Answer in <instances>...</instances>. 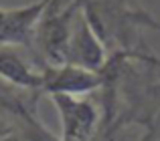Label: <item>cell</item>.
Here are the masks:
<instances>
[{
  "label": "cell",
  "mask_w": 160,
  "mask_h": 141,
  "mask_svg": "<svg viewBox=\"0 0 160 141\" xmlns=\"http://www.w3.org/2000/svg\"><path fill=\"white\" fill-rule=\"evenodd\" d=\"M81 12V0H49L35 26L32 52L43 65H65L67 47L75 18ZM39 67V69H41Z\"/></svg>",
  "instance_id": "1"
},
{
  "label": "cell",
  "mask_w": 160,
  "mask_h": 141,
  "mask_svg": "<svg viewBox=\"0 0 160 141\" xmlns=\"http://www.w3.org/2000/svg\"><path fill=\"white\" fill-rule=\"evenodd\" d=\"M106 85L102 70H89L77 65H43L41 67V93L81 97Z\"/></svg>",
  "instance_id": "2"
},
{
  "label": "cell",
  "mask_w": 160,
  "mask_h": 141,
  "mask_svg": "<svg viewBox=\"0 0 160 141\" xmlns=\"http://www.w3.org/2000/svg\"><path fill=\"white\" fill-rule=\"evenodd\" d=\"M61 119L59 141H91L95 139L99 113L93 101L73 95H51Z\"/></svg>",
  "instance_id": "3"
},
{
  "label": "cell",
  "mask_w": 160,
  "mask_h": 141,
  "mask_svg": "<svg viewBox=\"0 0 160 141\" xmlns=\"http://www.w3.org/2000/svg\"><path fill=\"white\" fill-rule=\"evenodd\" d=\"M109 57L106 51V44L99 39V34L93 30L91 22L83 10L75 18V26L71 32V40L67 47V59L65 65H77V67L89 69V70H103Z\"/></svg>",
  "instance_id": "4"
},
{
  "label": "cell",
  "mask_w": 160,
  "mask_h": 141,
  "mask_svg": "<svg viewBox=\"0 0 160 141\" xmlns=\"http://www.w3.org/2000/svg\"><path fill=\"white\" fill-rule=\"evenodd\" d=\"M0 79L20 89L41 93V69L32 67L18 52V47L0 43Z\"/></svg>",
  "instance_id": "5"
},
{
  "label": "cell",
  "mask_w": 160,
  "mask_h": 141,
  "mask_svg": "<svg viewBox=\"0 0 160 141\" xmlns=\"http://www.w3.org/2000/svg\"><path fill=\"white\" fill-rule=\"evenodd\" d=\"M16 131V127L14 125H10V123L6 121V119L0 115V139H4V137H8L10 133H14Z\"/></svg>",
  "instance_id": "6"
}]
</instances>
